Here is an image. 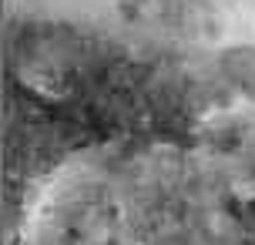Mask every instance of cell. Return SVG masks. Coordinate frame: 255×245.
<instances>
[{
	"mask_svg": "<svg viewBox=\"0 0 255 245\" xmlns=\"http://www.w3.org/2000/svg\"><path fill=\"white\" fill-rule=\"evenodd\" d=\"M111 144L101 121L88 108L40 94L30 84L7 74V101H3V219L7 245L24 239L30 222V195L57 171L71 165L91 148Z\"/></svg>",
	"mask_w": 255,
	"mask_h": 245,
	"instance_id": "obj_1",
	"label": "cell"
},
{
	"mask_svg": "<svg viewBox=\"0 0 255 245\" xmlns=\"http://www.w3.org/2000/svg\"><path fill=\"white\" fill-rule=\"evenodd\" d=\"M131 54L115 37L71 20H17L7 34V74L94 111L121 81Z\"/></svg>",
	"mask_w": 255,
	"mask_h": 245,
	"instance_id": "obj_2",
	"label": "cell"
},
{
	"mask_svg": "<svg viewBox=\"0 0 255 245\" xmlns=\"http://www.w3.org/2000/svg\"><path fill=\"white\" fill-rule=\"evenodd\" d=\"M125 208L111 175L74 171L54 185L34 208L17 245H121Z\"/></svg>",
	"mask_w": 255,
	"mask_h": 245,
	"instance_id": "obj_3",
	"label": "cell"
},
{
	"mask_svg": "<svg viewBox=\"0 0 255 245\" xmlns=\"http://www.w3.org/2000/svg\"><path fill=\"white\" fill-rule=\"evenodd\" d=\"M191 151L229 188L255 192V108H222L191 138Z\"/></svg>",
	"mask_w": 255,
	"mask_h": 245,
	"instance_id": "obj_4",
	"label": "cell"
},
{
	"mask_svg": "<svg viewBox=\"0 0 255 245\" xmlns=\"http://www.w3.org/2000/svg\"><path fill=\"white\" fill-rule=\"evenodd\" d=\"M115 17L128 30L151 40L154 47H181L195 34L208 30V0H115Z\"/></svg>",
	"mask_w": 255,
	"mask_h": 245,
	"instance_id": "obj_5",
	"label": "cell"
},
{
	"mask_svg": "<svg viewBox=\"0 0 255 245\" xmlns=\"http://www.w3.org/2000/svg\"><path fill=\"white\" fill-rule=\"evenodd\" d=\"M215 61L232 94L255 101V44H229L215 54Z\"/></svg>",
	"mask_w": 255,
	"mask_h": 245,
	"instance_id": "obj_6",
	"label": "cell"
},
{
	"mask_svg": "<svg viewBox=\"0 0 255 245\" xmlns=\"http://www.w3.org/2000/svg\"><path fill=\"white\" fill-rule=\"evenodd\" d=\"M121 245H141V242H134V239H131V235H128V239H125V242H121Z\"/></svg>",
	"mask_w": 255,
	"mask_h": 245,
	"instance_id": "obj_7",
	"label": "cell"
},
{
	"mask_svg": "<svg viewBox=\"0 0 255 245\" xmlns=\"http://www.w3.org/2000/svg\"><path fill=\"white\" fill-rule=\"evenodd\" d=\"M239 245H255V235H252V239H242V242H239Z\"/></svg>",
	"mask_w": 255,
	"mask_h": 245,
	"instance_id": "obj_8",
	"label": "cell"
}]
</instances>
